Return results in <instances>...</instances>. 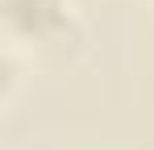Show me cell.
<instances>
[{"label": "cell", "instance_id": "obj_1", "mask_svg": "<svg viewBox=\"0 0 154 150\" xmlns=\"http://www.w3.org/2000/svg\"><path fill=\"white\" fill-rule=\"evenodd\" d=\"M0 33L4 46L21 54H54L67 42H83L75 0H0Z\"/></svg>", "mask_w": 154, "mask_h": 150}, {"label": "cell", "instance_id": "obj_2", "mask_svg": "<svg viewBox=\"0 0 154 150\" xmlns=\"http://www.w3.org/2000/svg\"><path fill=\"white\" fill-rule=\"evenodd\" d=\"M146 4H154V0H146Z\"/></svg>", "mask_w": 154, "mask_h": 150}]
</instances>
